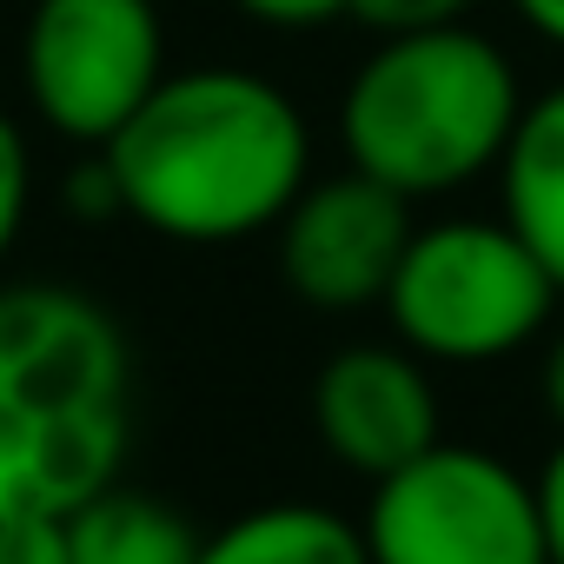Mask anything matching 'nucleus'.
Wrapping results in <instances>:
<instances>
[{
  "label": "nucleus",
  "mask_w": 564,
  "mask_h": 564,
  "mask_svg": "<svg viewBox=\"0 0 564 564\" xmlns=\"http://www.w3.org/2000/svg\"><path fill=\"white\" fill-rule=\"evenodd\" d=\"M100 153L120 213L173 246H239L313 180L306 107L252 67L166 74Z\"/></svg>",
  "instance_id": "f257e3e1"
},
{
  "label": "nucleus",
  "mask_w": 564,
  "mask_h": 564,
  "mask_svg": "<svg viewBox=\"0 0 564 564\" xmlns=\"http://www.w3.org/2000/svg\"><path fill=\"white\" fill-rule=\"evenodd\" d=\"M133 445V346L120 319L54 279L0 286V518L74 511Z\"/></svg>",
  "instance_id": "f03ea898"
},
{
  "label": "nucleus",
  "mask_w": 564,
  "mask_h": 564,
  "mask_svg": "<svg viewBox=\"0 0 564 564\" xmlns=\"http://www.w3.org/2000/svg\"><path fill=\"white\" fill-rule=\"evenodd\" d=\"M518 113L524 80L491 34L465 21L372 34L339 94V147L346 166L419 206L498 173Z\"/></svg>",
  "instance_id": "7ed1b4c3"
},
{
  "label": "nucleus",
  "mask_w": 564,
  "mask_h": 564,
  "mask_svg": "<svg viewBox=\"0 0 564 564\" xmlns=\"http://www.w3.org/2000/svg\"><path fill=\"white\" fill-rule=\"evenodd\" d=\"M557 300V279L505 226V213H452L412 226L379 306L392 339L425 366H498L551 326Z\"/></svg>",
  "instance_id": "20e7f679"
},
{
  "label": "nucleus",
  "mask_w": 564,
  "mask_h": 564,
  "mask_svg": "<svg viewBox=\"0 0 564 564\" xmlns=\"http://www.w3.org/2000/svg\"><path fill=\"white\" fill-rule=\"evenodd\" d=\"M372 564H544L531 478L485 445H425L372 478L366 498Z\"/></svg>",
  "instance_id": "39448f33"
},
{
  "label": "nucleus",
  "mask_w": 564,
  "mask_h": 564,
  "mask_svg": "<svg viewBox=\"0 0 564 564\" xmlns=\"http://www.w3.org/2000/svg\"><path fill=\"white\" fill-rule=\"evenodd\" d=\"M166 80V21L153 0H34L21 28V87L41 127L107 147Z\"/></svg>",
  "instance_id": "423d86ee"
},
{
  "label": "nucleus",
  "mask_w": 564,
  "mask_h": 564,
  "mask_svg": "<svg viewBox=\"0 0 564 564\" xmlns=\"http://www.w3.org/2000/svg\"><path fill=\"white\" fill-rule=\"evenodd\" d=\"M272 232H279V272L306 306L366 313L386 300L392 265L412 239V199L346 166V173L306 180Z\"/></svg>",
  "instance_id": "0eeeda50"
},
{
  "label": "nucleus",
  "mask_w": 564,
  "mask_h": 564,
  "mask_svg": "<svg viewBox=\"0 0 564 564\" xmlns=\"http://www.w3.org/2000/svg\"><path fill=\"white\" fill-rule=\"evenodd\" d=\"M313 432L346 471L386 478L392 465H405L445 438L432 366L399 339L392 346L366 339V346L333 352L313 379Z\"/></svg>",
  "instance_id": "6e6552de"
},
{
  "label": "nucleus",
  "mask_w": 564,
  "mask_h": 564,
  "mask_svg": "<svg viewBox=\"0 0 564 564\" xmlns=\"http://www.w3.org/2000/svg\"><path fill=\"white\" fill-rule=\"evenodd\" d=\"M498 213L564 293V87L524 100L498 160Z\"/></svg>",
  "instance_id": "1a4fd4ad"
},
{
  "label": "nucleus",
  "mask_w": 564,
  "mask_h": 564,
  "mask_svg": "<svg viewBox=\"0 0 564 564\" xmlns=\"http://www.w3.org/2000/svg\"><path fill=\"white\" fill-rule=\"evenodd\" d=\"M199 564H372V551L346 511L272 498L226 518L213 538H199Z\"/></svg>",
  "instance_id": "9d476101"
},
{
  "label": "nucleus",
  "mask_w": 564,
  "mask_h": 564,
  "mask_svg": "<svg viewBox=\"0 0 564 564\" xmlns=\"http://www.w3.org/2000/svg\"><path fill=\"white\" fill-rule=\"evenodd\" d=\"M67 557L74 564H199V531L166 498L107 485L67 511Z\"/></svg>",
  "instance_id": "9b49d317"
},
{
  "label": "nucleus",
  "mask_w": 564,
  "mask_h": 564,
  "mask_svg": "<svg viewBox=\"0 0 564 564\" xmlns=\"http://www.w3.org/2000/svg\"><path fill=\"white\" fill-rule=\"evenodd\" d=\"M28 206H34V147L14 113H0V259L21 246Z\"/></svg>",
  "instance_id": "f8f14e48"
},
{
  "label": "nucleus",
  "mask_w": 564,
  "mask_h": 564,
  "mask_svg": "<svg viewBox=\"0 0 564 564\" xmlns=\"http://www.w3.org/2000/svg\"><path fill=\"white\" fill-rule=\"evenodd\" d=\"M478 0H346V14L366 34H412V28H452L471 21Z\"/></svg>",
  "instance_id": "ddd939ff"
},
{
  "label": "nucleus",
  "mask_w": 564,
  "mask_h": 564,
  "mask_svg": "<svg viewBox=\"0 0 564 564\" xmlns=\"http://www.w3.org/2000/svg\"><path fill=\"white\" fill-rule=\"evenodd\" d=\"M0 564H74L61 511H8L0 518Z\"/></svg>",
  "instance_id": "4468645a"
},
{
  "label": "nucleus",
  "mask_w": 564,
  "mask_h": 564,
  "mask_svg": "<svg viewBox=\"0 0 564 564\" xmlns=\"http://www.w3.org/2000/svg\"><path fill=\"white\" fill-rule=\"evenodd\" d=\"M232 8L259 28H279V34H313V28L346 14V0H232Z\"/></svg>",
  "instance_id": "2eb2a0df"
},
{
  "label": "nucleus",
  "mask_w": 564,
  "mask_h": 564,
  "mask_svg": "<svg viewBox=\"0 0 564 564\" xmlns=\"http://www.w3.org/2000/svg\"><path fill=\"white\" fill-rule=\"evenodd\" d=\"M67 213L74 219H113L120 213V186H113V166L100 147H94V160H80L67 173Z\"/></svg>",
  "instance_id": "dca6fc26"
},
{
  "label": "nucleus",
  "mask_w": 564,
  "mask_h": 564,
  "mask_svg": "<svg viewBox=\"0 0 564 564\" xmlns=\"http://www.w3.org/2000/svg\"><path fill=\"white\" fill-rule=\"evenodd\" d=\"M531 491H538V524H544V564H564V438L531 478Z\"/></svg>",
  "instance_id": "f3484780"
},
{
  "label": "nucleus",
  "mask_w": 564,
  "mask_h": 564,
  "mask_svg": "<svg viewBox=\"0 0 564 564\" xmlns=\"http://www.w3.org/2000/svg\"><path fill=\"white\" fill-rule=\"evenodd\" d=\"M511 14H518L544 47H557V54H564V0H511Z\"/></svg>",
  "instance_id": "a211bd4d"
},
{
  "label": "nucleus",
  "mask_w": 564,
  "mask_h": 564,
  "mask_svg": "<svg viewBox=\"0 0 564 564\" xmlns=\"http://www.w3.org/2000/svg\"><path fill=\"white\" fill-rule=\"evenodd\" d=\"M538 386H544V412H551V425L564 432V333L551 339V352H544V372H538Z\"/></svg>",
  "instance_id": "6ab92c4d"
}]
</instances>
